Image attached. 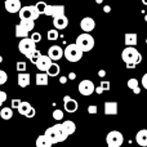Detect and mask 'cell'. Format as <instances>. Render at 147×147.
<instances>
[{
  "label": "cell",
  "instance_id": "cell-1",
  "mask_svg": "<svg viewBox=\"0 0 147 147\" xmlns=\"http://www.w3.org/2000/svg\"><path fill=\"white\" fill-rule=\"evenodd\" d=\"M44 134H45L47 137L52 141V142H53V145L54 143L63 142V141H66L67 137H69V134H67L66 130L63 129L62 124H56V125H53V127L48 128Z\"/></svg>",
  "mask_w": 147,
  "mask_h": 147
},
{
  "label": "cell",
  "instance_id": "cell-2",
  "mask_svg": "<svg viewBox=\"0 0 147 147\" xmlns=\"http://www.w3.org/2000/svg\"><path fill=\"white\" fill-rule=\"evenodd\" d=\"M121 59L125 63L134 62L136 65H140L141 62H142V54H141L134 47L127 45V48L121 52Z\"/></svg>",
  "mask_w": 147,
  "mask_h": 147
},
{
  "label": "cell",
  "instance_id": "cell-3",
  "mask_svg": "<svg viewBox=\"0 0 147 147\" xmlns=\"http://www.w3.org/2000/svg\"><path fill=\"white\" fill-rule=\"evenodd\" d=\"M83 54H84V52L76 44H69L63 49V57L69 62H79L83 58Z\"/></svg>",
  "mask_w": 147,
  "mask_h": 147
},
{
  "label": "cell",
  "instance_id": "cell-4",
  "mask_svg": "<svg viewBox=\"0 0 147 147\" xmlns=\"http://www.w3.org/2000/svg\"><path fill=\"white\" fill-rule=\"evenodd\" d=\"M76 45L85 53V52H90L94 48V39L89 32H84L76 38Z\"/></svg>",
  "mask_w": 147,
  "mask_h": 147
},
{
  "label": "cell",
  "instance_id": "cell-5",
  "mask_svg": "<svg viewBox=\"0 0 147 147\" xmlns=\"http://www.w3.org/2000/svg\"><path fill=\"white\" fill-rule=\"evenodd\" d=\"M35 49H36V43L30 38V36L22 38L20 41V44H18V51H20L25 57H27V58L30 57V54L32 53Z\"/></svg>",
  "mask_w": 147,
  "mask_h": 147
},
{
  "label": "cell",
  "instance_id": "cell-6",
  "mask_svg": "<svg viewBox=\"0 0 147 147\" xmlns=\"http://www.w3.org/2000/svg\"><path fill=\"white\" fill-rule=\"evenodd\" d=\"M18 16H20V20H38L40 17V13H39L38 8L35 5H27V7H21V9L18 10Z\"/></svg>",
  "mask_w": 147,
  "mask_h": 147
},
{
  "label": "cell",
  "instance_id": "cell-7",
  "mask_svg": "<svg viewBox=\"0 0 147 147\" xmlns=\"http://www.w3.org/2000/svg\"><path fill=\"white\" fill-rule=\"evenodd\" d=\"M106 143L109 147H120L124 143V136L119 130H111L106 136Z\"/></svg>",
  "mask_w": 147,
  "mask_h": 147
},
{
  "label": "cell",
  "instance_id": "cell-8",
  "mask_svg": "<svg viewBox=\"0 0 147 147\" xmlns=\"http://www.w3.org/2000/svg\"><path fill=\"white\" fill-rule=\"evenodd\" d=\"M94 88H96L94 83L92 80H89V79H84V80H81L78 85L79 93H80L81 96H90V94H93Z\"/></svg>",
  "mask_w": 147,
  "mask_h": 147
},
{
  "label": "cell",
  "instance_id": "cell-9",
  "mask_svg": "<svg viewBox=\"0 0 147 147\" xmlns=\"http://www.w3.org/2000/svg\"><path fill=\"white\" fill-rule=\"evenodd\" d=\"M44 14L49 16V17H52V18L58 17V16L65 14V7L63 5H49V4H47Z\"/></svg>",
  "mask_w": 147,
  "mask_h": 147
},
{
  "label": "cell",
  "instance_id": "cell-10",
  "mask_svg": "<svg viewBox=\"0 0 147 147\" xmlns=\"http://www.w3.org/2000/svg\"><path fill=\"white\" fill-rule=\"evenodd\" d=\"M63 109L66 110V112H69V114H74V112L78 111L79 103L76 99L71 98L70 96H65L63 97Z\"/></svg>",
  "mask_w": 147,
  "mask_h": 147
},
{
  "label": "cell",
  "instance_id": "cell-11",
  "mask_svg": "<svg viewBox=\"0 0 147 147\" xmlns=\"http://www.w3.org/2000/svg\"><path fill=\"white\" fill-rule=\"evenodd\" d=\"M52 59H51V57L47 54V56H44V54H41L40 57H39V59L36 61V63H35V66H36V69L39 70V71H45L47 72V70L49 69V66L52 65Z\"/></svg>",
  "mask_w": 147,
  "mask_h": 147
},
{
  "label": "cell",
  "instance_id": "cell-12",
  "mask_svg": "<svg viewBox=\"0 0 147 147\" xmlns=\"http://www.w3.org/2000/svg\"><path fill=\"white\" fill-rule=\"evenodd\" d=\"M80 28L84 32H92L96 28V21L92 17H84L80 21Z\"/></svg>",
  "mask_w": 147,
  "mask_h": 147
},
{
  "label": "cell",
  "instance_id": "cell-13",
  "mask_svg": "<svg viewBox=\"0 0 147 147\" xmlns=\"http://www.w3.org/2000/svg\"><path fill=\"white\" fill-rule=\"evenodd\" d=\"M48 56L51 57L52 61H59L63 57V49L59 45H52L48 49Z\"/></svg>",
  "mask_w": 147,
  "mask_h": 147
},
{
  "label": "cell",
  "instance_id": "cell-14",
  "mask_svg": "<svg viewBox=\"0 0 147 147\" xmlns=\"http://www.w3.org/2000/svg\"><path fill=\"white\" fill-rule=\"evenodd\" d=\"M21 7H22L21 0H5L4 1L5 10L9 13H18V10L21 9Z\"/></svg>",
  "mask_w": 147,
  "mask_h": 147
},
{
  "label": "cell",
  "instance_id": "cell-15",
  "mask_svg": "<svg viewBox=\"0 0 147 147\" xmlns=\"http://www.w3.org/2000/svg\"><path fill=\"white\" fill-rule=\"evenodd\" d=\"M53 26H54V28H57V30H65V28L69 26V18H67L65 14L58 16V17H54L53 18Z\"/></svg>",
  "mask_w": 147,
  "mask_h": 147
},
{
  "label": "cell",
  "instance_id": "cell-16",
  "mask_svg": "<svg viewBox=\"0 0 147 147\" xmlns=\"http://www.w3.org/2000/svg\"><path fill=\"white\" fill-rule=\"evenodd\" d=\"M105 115L107 116H114V115L117 114V102L115 101H107L105 102Z\"/></svg>",
  "mask_w": 147,
  "mask_h": 147
},
{
  "label": "cell",
  "instance_id": "cell-17",
  "mask_svg": "<svg viewBox=\"0 0 147 147\" xmlns=\"http://www.w3.org/2000/svg\"><path fill=\"white\" fill-rule=\"evenodd\" d=\"M18 85L21 86V88H26V86L30 85V81H31V78H30V74L27 72H18Z\"/></svg>",
  "mask_w": 147,
  "mask_h": 147
},
{
  "label": "cell",
  "instance_id": "cell-18",
  "mask_svg": "<svg viewBox=\"0 0 147 147\" xmlns=\"http://www.w3.org/2000/svg\"><path fill=\"white\" fill-rule=\"evenodd\" d=\"M48 80H49V75L45 71H40L39 74H36L35 76V83L36 85H48Z\"/></svg>",
  "mask_w": 147,
  "mask_h": 147
},
{
  "label": "cell",
  "instance_id": "cell-19",
  "mask_svg": "<svg viewBox=\"0 0 147 147\" xmlns=\"http://www.w3.org/2000/svg\"><path fill=\"white\" fill-rule=\"evenodd\" d=\"M35 145H36V147H52L53 142H52L45 134H41L36 138Z\"/></svg>",
  "mask_w": 147,
  "mask_h": 147
},
{
  "label": "cell",
  "instance_id": "cell-20",
  "mask_svg": "<svg viewBox=\"0 0 147 147\" xmlns=\"http://www.w3.org/2000/svg\"><path fill=\"white\" fill-rule=\"evenodd\" d=\"M136 141H137V143L140 146L147 147V129H141L136 134Z\"/></svg>",
  "mask_w": 147,
  "mask_h": 147
},
{
  "label": "cell",
  "instance_id": "cell-21",
  "mask_svg": "<svg viewBox=\"0 0 147 147\" xmlns=\"http://www.w3.org/2000/svg\"><path fill=\"white\" fill-rule=\"evenodd\" d=\"M14 34H16V38L22 39V38H27L28 34H30V31H28L25 26H22L21 23H18V25H16V27H14Z\"/></svg>",
  "mask_w": 147,
  "mask_h": 147
},
{
  "label": "cell",
  "instance_id": "cell-22",
  "mask_svg": "<svg viewBox=\"0 0 147 147\" xmlns=\"http://www.w3.org/2000/svg\"><path fill=\"white\" fill-rule=\"evenodd\" d=\"M62 127H63V129L66 130V133L69 136L74 134L76 130V124L72 121V120H65V121L62 123Z\"/></svg>",
  "mask_w": 147,
  "mask_h": 147
},
{
  "label": "cell",
  "instance_id": "cell-23",
  "mask_svg": "<svg viewBox=\"0 0 147 147\" xmlns=\"http://www.w3.org/2000/svg\"><path fill=\"white\" fill-rule=\"evenodd\" d=\"M59 72H61V67H59V65L56 63V61L52 62V65L49 66V69L47 70V74H48L49 76H52V78H56V76H58Z\"/></svg>",
  "mask_w": 147,
  "mask_h": 147
},
{
  "label": "cell",
  "instance_id": "cell-24",
  "mask_svg": "<svg viewBox=\"0 0 147 147\" xmlns=\"http://www.w3.org/2000/svg\"><path fill=\"white\" fill-rule=\"evenodd\" d=\"M137 41H138L137 34H125V36H124V43H125V45L134 47V45H137Z\"/></svg>",
  "mask_w": 147,
  "mask_h": 147
},
{
  "label": "cell",
  "instance_id": "cell-25",
  "mask_svg": "<svg viewBox=\"0 0 147 147\" xmlns=\"http://www.w3.org/2000/svg\"><path fill=\"white\" fill-rule=\"evenodd\" d=\"M0 117L3 120H10L13 117V109L12 107H3L0 110Z\"/></svg>",
  "mask_w": 147,
  "mask_h": 147
},
{
  "label": "cell",
  "instance_id": "cell-26",
  "mask_svg": "<svg viewBox=\"0 0 147 147\" xmlns=\"http://www.w3.org/2000/svg\"><path fill=\"white\" fill-rule=\"evenodd\" d=\"M31 105H30V102H26V101H21V103H20V106H18V112H20L22 116H25L26 114H27L28 111L31 110Z\"/></svg>",
  "mask_w": 147,
  "mask_h": 147
},
{
  "label": "cell",
  "instance_id": "cell-27",
  "mask_svg": "<svg viewBox=\"0 0 147 147\" xmlns=\"http://www.w3.org/2000/svg\"><path fill=\"white\" fill-rule=\"evenodd\" d=\"M20 23L22 26H25L28 31H32L34 27H35V20H31V18H28V20H21Z\"/></svg>",
  "mask_w": 147,
  "mask_h": 147
},
{
  "label": "cell",
  "instance_id": "cell-28",
  "mask_svg": "<svg viewBox=\"0 0 147 147\" xmlns=\"http://www.w3.org/2000/svg\"><path fill=\"white\" fill-rule=\"evenodd\" d=\"M59 34H58V30L57 28H52V30L48 31V34H47V38H48L49 41H56L57 39H58Z\"/></svg>",
  "mask_w": 147,
  "mask_h": 147
},
{
  "label": "cell",
  "instance_id": "cell-29",
  "mask_svg": "<svg viewBox=\"0 0 147 147\" xmlns=\"http://www.w3.org/2000/svg\"><path fill=\"white\" fill-rule=\"evenodd\" d=\"M41 56V53H40V51H38V49H35V51L32 52V53L30 54V57H28V59H30V62L31 63H34L35 65L36 63V61L39 59V57Z\"/></svg>",
  "mask_w": 147,
  "mask_h": 147
},
{
  "label": "cell",
  "instance_id": "cell-30",
  "mask_svg": "<svg viewBox=\"0 0 147 147\" xmlns=\"http://www.w3.org/2000/svg\"><path fill=\"white\" fill-rule=\"evenodd\" d=\"M63 111L62 110H59V109H56L53 111V114H52V116H53V119L54 120H62L63 119Z\"/></svg>",
  "mask_w": 147,
  "mask_h": 147
},
{
  "label": "cell",
  "instance_id": "cell-31",
  "mask_svg": "<svg viewBox=\"0 0 147 147\" xmlns=\"http://www.w3.org/2000/svg\"><path fill=\"white\" fill-rule=\"evenodd\" d=\"M35 7L38 8V10H39V13H40V14H44V12H45V8H47V3L45 1H38L35 4Z\"/></svg>",
  "mask_w": 147,
  "mask_h": 147
},
{
  "label": "cell",
  "instance_id": "cell-32",
  "mask_svg": "<svg viewBox=\"0 0 147 147\" xmlns=\"http://www.w3.org/2000/svg\"><path fill=\"white\" fill-rule=\"evenodd\" d=\"M26 69H27V65H26V62H23V61H18V62H17L16 70H17L18 72H23V71H26Z\"/></svg>",
  "mask_w": 147,
  "mask_h": 147
},
{
  "label": "cell",
  "instance_id": "cell-33",
  "mask_svg": "<svg viewBox=\"0 0 147 147\" xmlns=\"http://www.w3.org/2000/svg\"><path fill=\"white\" fill-rule=\"evenodd\" d=\"M137 86H138V80H137V79L132 78V79H129V80H128V88L134 89V88H137Z\"/></svg>",
  "mask_w": 147,
  "mask_h": 147
},
{
  "label": "cell",
  "instance_id": "cell-34",
  "mask_svg": "<svg viewBox=\"0 0 147 147\" xmlns=\"http://www.w3.org/2000/svg\"><path fill=\"white\" fill-rule=\"evenodd\" d=\"M8 80V75L7 72L4 71V70H0V85H3V84H5Z\"/></svg>",
  "mask_w": 147,
  "mask_h": 147
},
{
  "label": "cell",
  "instance_id": "cell-35",
  "mask_svg": "<svg viewBox=\"0 0 147 147\" xmlns=\"http://www.w3.org/2000/svg\"><path fill=\"white\" fill-rule=\"evenodd\" d=\"M30 38L32 39V40L35 41L36 44H38L39 41H41V34H40V32H32V34H31Z\"/></svg>",
  "mask_w": 147,
  "mask_h": 147
},
{
  "label": "cell",
  "instance_id": "cell-36",
  "mask_svg": "<svg viewBox=\"0 0 147 147\" xmlns=\"http://www.w3.org/2000/svg\"><path fill=\"white\" fill-rule=\"evenodd\" d=\"M99 86L102 88V90L106 92V90H110V81H101Z\"/></svg>",
  "mask_w": 147,
  "mask_h": 147
},
{
  "label": "cell",
  "instance_id": "cell-37",
  "mask_svg": "<svg viewBox=\"0 0 147 147\" xmlns=\"http://www.w3.org/2000/svg\"><path fill=\"white\" fill-rule=\"evenodd\" d=\"M20 103H21V99L14 98V99H12V103H10V107H12L13 110H14V109H18V106H20Z\"/></svg>",
  "mask_w": 147,
  "mask_h": 147
},
{
  "label": "cell",
  "instance_id": "cell-38",
  "mask_svg": "<svg viewBox=\"0 0 147 147\" xmlns=\"http://www.w3.org/2000/svg\"><path fill=\"white\" fill-rule=\"evenodd\" d=\"M35 114H36V110L34 109V107H31V110L25 115V117H27V119H32V117L35 116Z\"/></svg>",
  "mask_w": 147,
  "mask_h": 147
},
{
  "label": "cell",
  "instance_id": "cell-39",
  "mask_svg": "<svg viewBox=\"0 0 147 147\" xmlns=\"http://www.w3.org/2000/svg\"><path fill=\"white\" fill-rule=\"evenodd\" d=\"M88 112H89L90 115L97 114V112H98V107H97V106H89V107H88Z\"/></svg>",
  "mask_w": 147,
  "mask_h": 147
},
{
  "label": "cell",
  "instance_id": "cell-40",
  "mask_svg": "<svg viewBox=\"0 0 147 147\" xmlns=\"http://www.w3.org/2000/svg\"><path fill=\"white\" fill-rule=\"evenodd\" d=\"M141 84H142V86H143V88H145L146 90H147V72L142 76V80H141Z\"/></svg>",
  "mask_w": 147,
  "mask_h": 147
},
{
  "label": "cell",
  "instance_id": "cell-41",
  "mask_svg": "<svg viewBox=\"0 0 147 147\" xmlns=\"http://www.w3.org/2000/svg\"><path fill=\"white\" fill-rule=\"evenodd\" d=\"M7 99H8L7 93H5L4 90H1V89H0V101H1V102H5Z\"/></svg>",
  "mask_w": 147,
  "mask_h": 147
},
{
  "label": "cell",
  "instance_id": "cell-42",
  "mask_svg": "<svg viewBox=\"0 0 147 147\" xmlns=\"http://www.w3.org/2000/svg\"><path fill=\"white\" fill-rule=\"evenodd\" d=\"M125 65H127V69H136L137 67V65L134 62H129V63H125Z\"/></svg>",
  "mask_w": 147,
  "mask_h": 147
},
{
  "label": "cell",
  "instance_id": "cell-43",
  "mask_svg": "<svg viewBox=\"0 0 147 147\" xmlns=\"http://www.w3.org/2000/svg\"><path fill=\"white\" fill-rule=\"evenodd\" d=\"M67 80H69V78H67V76H61V78H59V83H61V84H66Z\"/></svg>",
  "mask_w": 147,
  "mask_h": 147
},
{
  "label": "cell",
  "instance_id": "cell-44",
  "mask_svg": "<svg viewBox=\"0 0 147 147\" xmlns=\"http://www.w3.org/2000/svg\"><path fill=\"white\" fill-rule=\"evenodd\" d=\"M67 78H69V80H75V78H76V74H75V72H70Z\"/></svg>",
  "mask_w": 147,
  "mask_h": 147
},
{
  "label": "cell",
  "instance_id": "cell-45",
  "mask_svg": "<svg viewBox=\"0 0 147 147\" xmlns=\"http://www.w3.org/2000/svg\"><path fill=\"white\" fill-rule=\"evenodd\" d=\"M103 12L105 13H110V12H111V7H110V5H105V7H103Z\"/></svg>",
  "mask_w": 147,
  "mask_h": 147
},
{
  "label": "cell",
  "instance_id": "cell-46",
  "mask_svg": "<svg viewBox=\"0 0 147 147\" xmlns=\"http://www.w3.org/2000/svg\"><path fill=\"white\" fill-rule=\"evenodd\" d=\"M132 90H133V93H134V94H140V93H141V88H140V86H137V88L132 89Z\"/></svg>",
  "mask_w": 147,
  "mask_h": 147
},
{
  "label": "cell",
  "instance_id": "cell-47",
  "mask_svg": "<svg viewBox=\"0 0 147 147\" xmlns=\"http://www.w3.org/2000/svg\"><path fill=\"white\" fill-rule=\"evenodd\" d=\"M105 75H106V71H105V70H99V71H98V76H99V78H103Z\"/></svg>",
  "mask_w": 147,
  "mask_h": 147
},
{
  "label": "cell",
  "instance_id": "cell-48",
  "mask_svg": "<svg viewBox=\"0 0 147 147\" xmlns=\"http://www.w3.org/2000/svg\"><path fill=\"white\" fill-rule=\"evenodd\" d=\"M96 3H97V4H102V3H103V0H96Z\"/></svg>",
  "mask_w": 147,
  "mask_h": 147
},
{
  "label": "cell",
  "instance_id": "cell-49",
  "mask_svg": "<svg viewBox=\"0 0 147 147\" xmlns=\"http://www.w3.org/2000/svg\"><path fill=\"white\" fill-rule=\"evenodd\" d=\"M142 3H143V5H147V0H142Z\"/></svg>",
  "mask_w": 147,
  "mask_h": 147
},
{
  "label": "cell",
  "instance_id": "cell-50",
  "mask_svg": "<svg viewBox=\"0 0 147 147\" xmlns=\"http://www.w3.org/2000/svg\"><path fill=\"white\" fill-rule=\"evenodd\" d=\"M1 62H3V57L0 56V63H1Z\"/></svg>",
  "mask_w": 147,
  "mask_h": 147
},
{
  "label": "cell",
  "instance_id": "cell-51",
  "mask_svg": "<svg viewBox=\"0 0 147 147\" xmlns=\"http://www.w3.org/2000/svg\"><path fill=\"white\" fill-rule=\"evenodd\" d=\"M3 103H4V102H1V101H0V107H1V106H3Z\"/></svg>",
  "mask_w": 147,
  "mask_h": 147
},
{
  "label": "cell",
  "instance_id": "cell-52",
  "mask_svg": "<svg viewBox=\"0 0 147 147\" xmlns=\"http://www.w3.org/2000/svg\"><path fill=\"white\" fill-rule=\"evenodd\" d=\"M145 21H146V22H147V14L145 16Z\"/></svg>",
  "mask_w": 147,
  "mask_h": 147
},
{
  "label": "cell",
  "instance_id": "cell-53",
  "mask_svg": "<svg viewBox=\"0 0 147 147\" xmlns=\"http://www.w3.org/2000/svg\"><path fill=\"white\" fill-rule=\"evenodd\" d=\"M146 44H147V39H146Z\"/></svg>",
  "mask_w": 147,
  "mask_h": 147
}]
</instances>
